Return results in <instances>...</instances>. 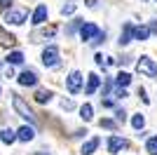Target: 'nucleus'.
I'll return each instance as SVG.
<instances>
[{"label":"nucleus","mask_w":157,"mask_h":155,"mask_svg":"<svg viewBox=\"0 0 157 155\" xmlns=\"http://www.w3.org/2000/svg\"><path fill=\"white\" fill-rule=\"evenodd\" d=\"M12 106H14V110L19 113L24 120H28V122H35V113L31 110V106H28L24 99L19 97V94H12Z\"/></svg>","instance_id":"1"},{"label":"nucleus","mask_w":157,"mask_h":155,"mask_svg":"<svg viewBox=\"0 0 157 155\" xmlns=\"http://www.w3.org/2000/svg\"><path fill=\"white\" fill-rule=\"evenodd\" d=\"M136 71L143 73V75H148V78H157V64L150 57H141L136 61Z\"/></svg>","instance_id":"2"},{"label":"nucleus","mask_w":157,"mask_h":155,"mask_svg":"<svg viewBox=\"0 0 157 155\" xmlns=\"http://www.w3.org/2000/svg\"><path fill=\"white\" fill-rule=\"evenodd\" d=\"M42 64H45L47 68H56V66H59V47H54V45L45 47V50H42Z\"/></svg>","instance_id":"3"},{"label":"nucleus","mask_w":157,"mask_h":155,"mask_svg":"<svg viewBox=\"0 0 157 155\" xmlns=\"http://www.w3.org/2000/svg\"><path fill=\"white\" fill-rule=\"evenodd\" d=\"M66 87H68L71 94H78V92L82 89V73H80V71H73L71 75L66 78Z\"/></svg>","instance_id":"4"},{"label":"nucleus","mask_w":157,"mask_h":155,"mask_svg":"<svg viewBox=\"0 0 157 155\" xmlns=\"http://www.w3.org/2000/svg\"><path fill=\"white\" fill-rule=\"evenodd\" d=\"M5 21L12 26H21L26 21V10H5Z\"/></svg>","instance_id":"5"},{"label":"nucleus","mask_w":157,"mask_h":155,"mask_svg":"<svg viewBox=\"0 0 157 155\" xmlns=\"http://www.w3.org/2000/svg\"><path fill=\"white\" fill-rule=\"evenodd\" d=\"M96 33H98L96 24H82L80 26V38L85 40V42H92V40L96 38Z\"/></svg>","instance_id":"6"},{"label":"nucleus","mask_w":157,"mask_h":155,"mask_svg":"<svg viewBox=\"0 0 157 155\" xmlns=\"http://www.w3.org/2000/svg\"><path fill=\"white\" fill-rule=\"evenodd\" d=\"M19 85L21 87H35V85H38V73L31 71V68H26V71L19 75Z\"/></svg>","instance_id":"7"},{"label":"nucleus","mask_w":157,"mask_h":155,"mask_svg":"<svg viewBox=\"0 0 157 155\" xmlns=\"http://www.w3.org/2000/svg\"><path fill=\"white\" fill-rule=\"evenodd\" d=\"M129 143H127V139H122V136H110L108 139V153L110 155H115V153H120L122 148H127Z\"/></svg>","instance_id":"8"},{"label":"nucleus","mask_w":157,"mask_h":155,"mask_svg":"<svg viewBox=\"0 0 157 155\" xmlns=\"http://www.w3.org/2000/svg\"><path fill=\"white\" fill-rule=\"evenodd\" d=\"M17 139H19V141H33V139H35V127H28V125H24V127H19L17 129Z\"/></svg>","instance_id":"9"},{"label":"nucleus","mask_w":157,"mask_h":155,"mask_svg":"<svg viewBox=\"0 0 157 155\" xmlns=\"http://www.w3.org/2000/svg\"><path fill=\"white\" fill-rule=\"evenodd\" d=\"M131 40H134V26L127 21V24L122 26V33H120V45H129Z\"/></svg>","instance_id":"10"},{"label":"nucleus","mask_w":157,"mask_h":155,"mask_svg":"<svg viewBox=\"0 0 157 155\" xmlns=\"http://www.w3.org/2000/svg\"><path fill=\"white\" fill-rule=\"evenodd\" d=\"M98 87H101V78L96 75V73H89V75H87V94H94V92L98 89Z\"/></svg>","instance_id":"11"},{"label":"nucleus","mask_w":157,"mask_h":155,"mask_svg":"<svg viewBox=\"0 0 157 155\" xmlns=\"http://www.w3.org/2000/svg\"><path fill=\"white\" fill-rule=\"evenodd\" d=\"M98 143H101V139H98V136H94V139H89V141H87L85 146L80 148V155H92L94 150L98 148Z\"/></svg>","instance_id":"12"},{"label":"nucleus","mask_w":157,"mask_h":155,"mask_svg":"<svg viewBox=\"0 0 157 155\" xmlns=\"http://www.w3.org/2000/svg\"><path fill=\"white\" fill-rule=\"evenodd\" d=\"M0 45H2V47H12V45H17V38H14L12 33H7L2 26H0Z\"/></svg>","instance_id":"13"},{"label":"nucleus","mask_w":157,"mask_h":155,"mask_svg":"<svg viewBox=\"0 0 157 155\" xmlns=\"http://www.w3.org/2000/svg\"><path fill=\"white\" fill-rule=\"evenodd\" d=\"M45 19H47V5H40L38 10L33 12V24L40 26V24H45Z\"/></svg>","instance_id":"14"},{"label":"nucleus","mask_w":157,"mask_h":155,"mask_svg":"<svg viewBox=\"0 0 157 155\" xmlns=\"http://www.w3.org/2000/svg\"><path fill=\"white\" fill-rule=\"evenodd\" d=\"M0 141L2 143H7V146H10V143H14L17 141V132H14V129H2V132H0Z\"/></svg>","instance_id":"15"},{"label":"nucleus","mask_w":157,"mask_h":155,"mask_svg":"<svg viewBox=\"0 0 157 155\" xmlns=\"http://www.w3.org/2000/svg\"><path fill=\"white\" fill-rule=\"evenodd\" d=\"M7 64H10V66H19V64H24V54H21L19 50H17V52H10Z\"/></svg>","instance_id":"16"},{"label":"nucleus","mask_w":157,"mask_h":155,"mask_svg":"<svg viewBox=\"0 0 157 155\" xmlns=\"http://www.w3.org/2000/svg\"><path fill=\"white\" fill-rule=\"evenodd\" d=\"M49 99H52V92L49 89H38L35 92V101L38 103H49Z\"/></svg>","instance_id":"17"},{"label":"nucleus","mask_w":157,"mask_h":155,"mask_svg":"<svg viewBox=\"0 0 157 155\" xmlns=\"http://www.w3.org/2000/svg\"><path fill=\"white\" fill-rule=\"evenodd\" d=\"M148 35H150V31L145 26H136L134 28V40H148Z\"/></svg>","instance_id":"18"},{"label":"nucleus","mask_w":157,"mask_h":155,"mask_svg":"<svg viewBox=\"0 0 157 155\" xmlns=\"http://www.w3.org/2000/svg\"><path fill=\"white\" fill-rule=\"evenodd\" d=\"M92 115H94V108L89 106V103H85V106L80 108V117H82L85 122H89V120H92Z\"/></svg>","instance_id":"19"},{"label":"nucleus","mask_w":157,"mask_h":155,"mask_svg":"<svg viewBox=\"0 0 157 155\" xmlns=\"http://www.w3.org/2000/svg\"><path fill=\"white\" fill-rule=\"evenodd\" d=\"M129 82H131V75H129V73H124V71L115 78V85H117V87H127Z\"/></svg>","instance_id":"20"},{"label":"nucleus","mask_w":157,"mask_h":155,"mask_svg":"<svg viewBox=\"0 0 157 155\" xmlns=\"http://www.w3.org/2000/svg\"><path fill=\"white\" fill-rule=\"evenodd\" d=\"M145 150L150 155H157V136H150V139L145 141Z\"/></svg>","instance_id":"21"},{"label":"nucleus","mask_w":157,"mask_h":155,"mask_svg":"<svg viewBox=\"0 0 157 155\" xmlns=\"http://www.w3.org/2000/svg\"><path fill=\"white\" fill-rule=\"evenodd\" d=\"M131 125H134V129H138V132H141V129L145 127V117L141 115V113H138V115H134V117H131Z\"/></svg>","instance_id":"22"},{"label":"nucleus","mask_w":157,"mask_h":155,"mask_svg":"<svg viewBox=\"0 0 157 155\" xmlns=\"http://www.w3.org/2000/svg\"><path fill=\"white\" fill-rule=\"evenodd\" d=\"M98 127H101V129H115V120L103 117V120H98Z\"/></svg>","instance_id":"23"},{"label":"nucleus","mask_w":157,"mask_h":155,"mask_svg":"<svg viewBox=\"0 0 157 155\" xmlns=\"http://www.w3.org/2000/svg\"><path fill=\"white\" fill-rule=\"evenodd\" d=\"M73 12H75V5H73V2H66V5L61 7V14H63V17L66 14H73Z\"/></svg>","instance_id":"24"},{"label":"nucleus","mask_w":157,"mask_h":155,"mask_svg":"<svg viewBox=\"0 0 157 155\" xmlns=\"http://www.w3.org/2000/svg\"><path fill=\"white\" fill-rule=\"evenodd\" d=\"M61 108H63V110H73V108H75V103H73L71 99H63V101H61Z\"/></svg>","instance_id":"25"},{"label":"nucleus","mask_w":157,"mask_h":155,"mask_svg":"<svg viewBox=\"0 0 157 155\" xmlns=\"http://www.w3.org/2000/svg\"><path fill=\"white\" fill-rule=\"evenodd\" d=\"M115 117H117V122H124V120H127V113L122 108H117V110H115Z\"/></svg>","instance_id":"26"},{"label":"nucleus","mask_w":157,"mask_h":155,"mask_svg":"<svg viewBox=\"0 0 157 155\" xmlns=\"http://www.w3.org/2000/svg\"><path fill=\"white\" fill-rule=\"evenodd\" d=\"M12 2L14 0H0V10L5 12V10H12Z\"/></svg>","instance_id":"27"},{"label":"nucleus","mask_w":157,"mask_h":155,"mask_svg":"<svg viewBox=\"0 0 157 155\" xmlns=\"http://www.w3.org/2000/svg\"><path fill=\"white\" fill-rule=\"evenodd\" d=\"M138 97L143 99V103H150V99L145 97V89H143V87H138Z\"/></svg>","instance_id":"28"},{"label":"nucleus","mask_w":157,"mask_h":155,"mask_svg":"<svg viewBox=\"0 0 157 155\" xmlns=\"http://www.w3.org/2000/svg\"><path fill=\"white\" fill-rule=\"evenodd\" d=\"M94 61H96L98 66H103V54H96V57H94Z\"/></svg>","instance_id":"29"},{"label":"nucleus","mask_w":157,"mask_h":155,"mask_svg":"<svg viewBox=\"0 0 157 155\" xmlns=\"http://www.w3.org/2000/svg\"><path fill=\"white\" fill-rule=\"evenodd\" d=\"M148 31H150V33H157V21H152V24L148 26Z\"/></svg>","instance_id":"30"},{"label":"nucleus","mask_w":157,"mask_h":155,"mask_svg":"<svg viewBox=\"0 0 157 155\" xmlns=\"http://www.w3.org/2000/svg\"><path fill=\"white\" fill-rule=\"evenodd\" d=\"M101 106H103V108H110L113 101H110V99H105V101H101Z\"/></svg>","instance_id":"31"},{"label":"nucleus","mask_w":157,"mask_h":155,"mask_svg":"<svg viewBox=\"0 0 157 155\" xmlns=\"http://www.w3.org/2000/svg\"><path fill=\"white\" fill-rule=\"evenodd\" d=\"M0 68H2V61H0Z\"/></svg>","instance_id":"32"}]
</instances>
